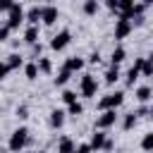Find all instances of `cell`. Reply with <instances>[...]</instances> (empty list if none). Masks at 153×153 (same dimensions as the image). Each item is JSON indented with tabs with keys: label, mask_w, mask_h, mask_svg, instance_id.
<instances>
[{
	"label": "cell",
	"mask_w": 153,
	"mask_h": 153,
	"mask_svg": "<svg viewBox=\"0 0 153 153\" xmlns=\"http://www.w3.org/2000/svg\"><path fill=\"white\" fill-rule=\"evenodd\" d=\"M26 141H29V129H26V127L14 129L12 136H10V151H12V153H19V151L26 146Z\"/></svg>",
	"instance_id": "1"
},
{
	"label": "cell",
	"mask_w": 153,
	"mask_h": 153,
	"mask_svg": "<svg viewBox=\"0 0 153 153\" xmlns=\"http://www.w3.org/2000/svg\"><path fill=\"white\" fill-rule=\"evenodd\" d=\"M122 100H124V93L122 91H115V93H108L105 98H100V103H98V108L105 112V110H115L117 105H122Z\"/></svg>",
	"instance_id": "2"
},
{
	"label": "cell",
	"mask_w": 153,
	"mask_h": 153,
	"mask_svg": "<svg viewBox=\"0 0 153 153\" xmlns=\"http://www.w3.org/2000/svg\"><path fill=\"white\" fill-rule=\"evenodd\" d=\"M7 12H10V19H7V24H5V26L12 31V29H17V26H19V22L24 19V10H22V5L12 2V7H10Z\"/></svg>",
	"instance_id": "3"
},
{
	"label": "cell",
	"mask_w": 153,
	"mask_h": 153,
	"mask_svg": "<svg viewBox=\"0 0 153 153\" xmlns=\"http://www.w3.org/2000/svg\"><path fill=\"white\" fill-rule=\"evenodd\" d=\"M96 91H98L96 79H93L91 74H84V76H81V96H84V98H93Z\"/></svg>",
	"instance_id": "4"
},
{
	"label": "cell",
	"mask_w": 153,
	"mask_h": 153,
	"mask_svg": "<svg viewBox=\"0 0 153 153\" xmlns=\"http://www.w3.org/2000/svg\"><path fill=\"white\" fill-rule=\"evenodd\" d=\"M69 41H72V33H69V31H60V33H55V36H53L50 48H53V50H62Z\"/></svg>",
	"instance_id": "5"
},
{
	"label": "cell",
	"mask_w": 153,
	"mask_h": 153,
	"mask_svg": "<svg viewBox=\"0 0 153 153\" xmlns=\"http://www.w3.org/2000/svg\"><path fill=\"white\" fill-rule=\"evenodd\" d=\"M115 120H117V112H115V110H105V112L96 120V127H98V129H108V127L115 124Z\"/></svg>",
	"instance_id": "6"
},
{
	"label": "cell",
	"mask_w": 153,
	"mask_h": 153,
	"mask_svg": "<svg viewBox=\"0 0 153 153\" xmlns=\"http://www.w3.org/2000/svg\"><path fill=\"white\" fill-rule=\"evenodd\" d=\"M41 19H43V24H53L55 19H57V7H53V5H48V7H41Z\"/></svg>",
	"instance_id": "7"
},
{
	"label": "cell",
	"mask_w": 153,
	"mask_h": 153,
	"mask_svg": "<svg viewBox=\"0 0 153 153\" xmlns=\"http://www.w3.org/2000/svg\"><path fill=\"white\" fill-rule=\"evenodd\" d=\"M131 31V22H124V19H117V26H115V38H127Z\"/></svg>",
	"instance_id": "8"
},
{
	"label": "cell",
	"mask_w": 153,
	"mask_h": 153,
	"mask_svg": "<svg viewBox=\"0 0 153 153\" xmlns=\"http://www.w3.org/2000/svg\"><path fill=\"white\" fill-rule=\"evenodd\" d=\"M57 153H74V141H72L69 136L60 139V141H57Z\"/></svg>",
	"instance_id": "9"
},
{
	"label": "cell",
	"mask_w": 153,
	"mask_h": 153,
	"mask_svg": "<svg viewBox=\"0 0 153 153\" xmlns=\"http://www.w3.org/2000/svg\"><path fill=\"white\" fill-rule=\"evenodd\" d=\"M81 67H84V60H81V57H69V60L65 62V69H67V72H79Z\"/></svg>",
	"instance_id": "10"
},
{
	"label": "cell",
	"mask_w": 153,
	"mask_h": 153,
	"mask_svg": "<svg viewBox=\"0 0 153 153\" xmlns=\"http://www.w3.org/2000/svg\"><path fill=\"white\" fill-rule=\"evenodd\" d=\"M50 124L57 129V127H62L65 124V110H53L50 112Z\"/></svg>",
	"instance_id": "11"
},
{
	"label": "cell",
	"mask_w": 153,
	"mask_h": 153,
	"mask_svg": "<svg viewBox=\"0 0 153 153\" xmlns=\"http://www.w3.org/2000/svg\"><path fill=\"white\" fill-rule=\"evenodd\" d=\"M103 143H105V134L103 131H96L93 136H91V151H98V148H103Z\"/></svg>",
	"instance_id": "12"
},
{
	"label": "cell",
	"mask_w": 153,
	"mask_h": 153,
	"mask_svg": "<svg viewBox=\"0 0 153 153\" xmlns=\"http://www.w3.org/2000/svg\"><path fill=\"white\" fill-rule=\"evenodd\" d=\"M124 57H127L124 48H115V50H112V55H110V62H112V67H117V65H120Z\"/></svg>",
	"instance_id": "13"
},
{
	"label": "cell",
	"mask_w": 153,
	"mask_h": 153,
	"mask_svg": "<svg viewBox=\"0 0 153 153\" xmlns=\"http://www.w3.org/2000/svg\"><path fill=\"white\" fill-rule=\"evenodd\" d=\"M26 19L31 22V26H36V24H38V19H41V7H31V10L26 12Z\"/></svg>",
	"instance_id": "14"
},
{
	"label": "cell",
	"mask_w": 153,
	"mask_h": 153,
	"mask_svg": "<svg viewBox=\"0 0 153 153\" xmlns=\"http://www.w3.org/2000/svg\"><path fill=\"white\" fill-rule=\"evenodd\" d=\"M24 41L36 45V41H38V29H36V26H29V29H26V33H24Z\"/></svg>",
	"instance_id": "15"
},
{
	"label": "cell",
	"mask_w": 153,
	"mask_h": 153,
	"mask_svg": "<svg viewBox=\"0 0 153 153\" xmlns=\"http://www.w3.org/2000/svg\"><path fill=\"white\" fill-rule=\"evenodd\" d=\"M139 74H143V76H151V74H153V62H151L148 57H143V62H141V69H139Z\"/></svg>",
	"instance_id": "16"
},
{
	"label": "cell",
	"mask_w": 153,
	"mask_h": 153,
	"mask_svg": "<svg viewBox=\"0 0 153 153\" xmlns=\"http://www.w3.org/2000/svg\"><path fill=\"white\" fill-rule=\"evenodd\" d=\"M69 76H72V72H67V69L62 67V69H60V74L55 76V84H57V86H62V84H67V81H69Z\"/></svg>",
	"instance_id": "17"
},
{
	"label": "cell",
	"mask_w": 153,
	"mask_h": 153,
	"mask_svg": "<svg viewBox=\"0 0 153 153\" xmlns=\"http://www.w3.org/2000/svg\"><path fill=\"white\" fill-rule=\"evenodd\" d=\"M117 79H120V69H117V67H110V69L105 72V81H108V84H115Z\"/></svg>",
	"instance_id": "18"
},
{
	"label": "cell",
	"mask_w": 153,
	"mask_h": 153,
	"mask_svg": "<svg viewBox=\"0 0 153 153\" xmlns=\"http://www.w3.org/2000/svg\"><path fill=\"white\" fill-rule=\"evenodd\" d=\"M136 98H139L141 103H146V100L151 98V88H148V86H141V88L136 91Z\"/></svg>",
	"instance_id": "19"
},
{
	"label": "cell",
	"mask_w": 153,
	"mask_h": 153,
	"mask_svg": "<svg viewBox=\"0 0 153 153\" xmlns=\"http://www.w3.org/2000/svg\"><path fill=\"white\" fill-rule=\"evenodd\" d=\"M36 67H38L41 72H50V69H53V65H50L48 57H38V65H36Z\"/></svg>",
	"instance_id": "20"
},
{
	"label": "cell",
	"mask_w": 153,
	"mask_h": 153,
	"mask_svg": "<svg viewBox=\"0 0 153 153\" xmlns=\"http://www.w3.org/2000/svg\"><path fill=\"white\" fill-rule=\"evenodd\" d=\"M81 112H84L81 103H72V105L67 108V112H65V115H74V117H76V115H81Z\"/></svg>",
	"instance_id": "21"
},
{
	"label": "cell",
	"mask_w": 153,
	"mask_h": 153,
	"mask_svg": "<svg viewBox=\"0 0 153 153\" xmlns=\"http://www.w3.org/2000/svg\"><path fill=\"white\" fill-rule=\"evenodd\" d=\"M96 10H98V2H96V0H86V2H84V12H86V14H93Z\"/></svg>",
	"instance_id": "22"
},
{
	"label": "cell",
	"mask_w": 153,
	"mask_h": 153,
	"mask_svg": "<svg viewBox=\"0 0 153 153\" xmlns=\"http://www.w3.org/2000/svg\"><path fill=\"white\" fill-rule=\"evenodd\" d=\"M7 67H10V69H17V67H22V57H19V55H10V60H7Z\"/></svg>",
	"instance_id": "23"
},
{
	"label": "cell",
	"mask_w": 153,
	"mask_h": 153,
	"mask_svg": "<svg viewBox=\"0 0 153 153\" xmlns=\"http://www.w3.org/2000/svg\"><path fill=\"white\" fill-rule=\"evenodd\" d=\"M122 124H124V129H131V127L136 124V115H134V112H127V117H124Z\"/></svg>",
	"instance_id": "24"
},
{
	"label": "cell",
	"mask_w": 153,
	"mask_h": 153,
	"mask_svg": "<svg viewBox=\"0 0 153 153\" xmlns=\"http://www.w3.org/2000/svg\"><path fill=\"white\" fill-rule=\"evenodd\" d=\"M141 148H143V151H153V134H146V136H143Z\"/></svg>",
	"instance_id": "25"
},
{
	"label": "cell",
	"mask_w": 153,
	"mask_h": 153,
	"mask_svg": "<svg viewBox=\"0 0 153 153\" xmlns=\"http://www.w3.org/2000/svg\"><path fill=\"white\" fill-rule=\"evenodd\" d=\"M24 72H26V79H36V76H38V67H36V65H26Z\"/></svg>",
	"instance_id": "26"
},
{
	"label": "cell",
	"mask_w": 153,
	"mask_h": 153,
	"mask_svg": "<svg viewBox=\"0 0 153 153\" xmlns=\"http://www.w3.org/2000/svg\"><path fill=\"white\" fill-rule=\"evenodd\" d=\"M62 100H65L67 105H72V103H76V93H74V91H65V93H62Z\"/></svg>",
	"instance_id": "27"
},
{
	"label": "cell",
	"mask_w": 153,
	"mask_h": 153,
	"mask_svg": "<svg viewBox=\"0 0 153 153\" xmlns=\"http://www.w3.org/2000/svg\"><path fill=\"white\" fill-rule=\"evenodd\" d=\"M74 153H93L88 143H81V146H74Z\"/></svg>",
	"instance_id": "28"
},
{
	"label": "cell",
	"mask_w": 153,
	"mask_h": 153,
	"mask_svg": "<svg viewBox=\"0 0 153 153\" xmlns=\"http://www.w3.org/2000/svg\"><path fill=\"white\" fill-rule=\"evenodd\" d=\"M10 74V67H7V62H0V79H5Z\"/></svg>",
	"instance_id": "29"
},
{
	"label": "cell",
	"mask_w": 153,
	"mask_h": 153,
	"mask_svg": "<svg viewBox=\"0 0 153 153\" xmlns=\"http://www.w3.org/2000/svg\"><path fill=\"white\" fill-rule=\"evenodd\" d=\"M7 36H10V29L7 26H0V41H7Z\"/></svg>",
	"instance_id": "30"
},
{
	"label": "cell",
	"mask_w": 153,
	"mask_h": 153,
	"mask_svg": "<svg viewBox=\"0 0 153 153\" xmlns=\"http://www.w3.org/2000/svg\"><path fill=\"white\" fill-rule=\"evenodd\" d=\"M10 7H12L10 0H0V12H5V10H10Z\"/></svg>",
	"instance_id": "31"
},
{
	"label": "cell",
	"mask_w": 153,
	"mask_h": 153,
	"mask_svg": "<svg viewBox=\"0 0 153 153\" xmlns=\"http://www.w3.org/2000/svg\"><path fill=\"white\" fill-rule=\"evenodd\" d=\"M17 115H19L22 120H24V117H29V115H26V108H24V105H22V108H17Z\"/></svg>",
	"instance_id": "32"
},
{
	"label": "cell",
	"mask_w": 153,
	"mask_h": 153,
	"mask_svg": "<svg viewBox=\"0 0 153 153\" xmlns=\"http://www.w3.org/2000/svg\"><path fill=\"white\" fill-rule=\"evenodd\" d=\"M88 60L96 65V62H100V55H98V53H91V57H88Z\"/></svg>",
	"instance_id": "33"
},
{
	"label": "cell",
	"mask_w": 153,
	"mask_h": 153,
	"mask_svg": "<svg viewBox=\"0 0 153 153\" xmlns=\"http://www.w3.org/2000/svg\"><path fill=\"white\" fill-rule=\"evenodd\" d=\"M108 7L110 10H117V0H108Z\"/></svg>",
	"instance_id": "34"
},
{
	"label": "cell",
	"mask_w": 153,
	"mask_h": 153,
	"mask_svg": "<svg viewBox=\"0 0 153 153\" xmlns=\"http://www.w3.org/2000/svg\"><path fill=\"white\" fill-rule=\"evenodd\" d=\"M33 153H41V151H33Z\"/></svg>",
	"instance_id": "35"
}]
</instances>
